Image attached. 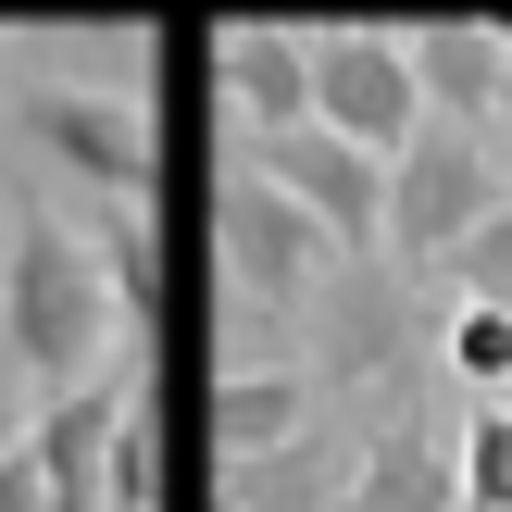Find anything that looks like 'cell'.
Instances as JSON below:
<instances>
[{
    "label": "cell",
    "instance_id": "1",
    "mask_svg": "<svg viewBox=\"0 0 512 512\" xmlns=\"http://www.w3.org/2000/svg\"><path fill=\"white\" fill-rule=\"evenodd\" d=\"M125 313H113V275H100V250L75 238V225L25 213L13 250H0V363L38 375L50 400L63 388H100V363H113Z\"/></svg>",
    "mask_w": 512,
    "mask_h": 512
},
{
    "label": "cell",
    "instance_id": "2",
    "mask_svg": "<svg viewBox=\"0 0 512 512\" xmlns=\"http://www.w3.org/2000/svg\"><path fill=\"white\" fill-rule=\"evenodd\" d=\"M213 263H225V338H275V325H313V300H325V275H338V250L313 238V225L288 213V200L263 188V175H225V200H213Z\"/></svg>",
    "mask_w": 512,
    "mask_h": 512
},
{
    "label": "cell",
    "instance_id": "3",
    "mask_svg": "<svg viewBox=\"0 0 512 512\" xmlns=\"http://www.w3.org/2000/svg\"><path fill=\"white\" fill-rule=\"evenodd\" d=\"M500 200H512V175H500V150L475 138V125H413V150L388 163V250H375V263L388 275H450V250H463Z\"/></svg>",
    "mask_w": 512,
    "mask_h": 512
},
{
    "label": "cell",
    "instance_id": "4",
    "mask_svg": "<svg viewBox=\"0 0 512 512\" xmlns=\"http://www.w3.org/2000/svg\"><path fill=\"white\" fill-rule=\"evenodd\" d=\"M313 388H338V400H388V413H425V325H413V300H400V275L388 263H338L325 275V300H313ZM375 413V425H388Z\"/></svg>",
    "mask_w": 512,
    "mask_h": 512
},
{
    "label": "cell",
    "instance_id": "5",
    "mask_svg": "<svg viewBox=\"0 0 512 512\" xmlns=\"http://www.w3.org/2000/svg\"><path fill=\"white\" fill-rule=\"evenodd\" d=\"M13 125H25V138H38L50 163L88 188V200H113V213H150V188H163V125H150L125 88H88V75H38V88L13 100Z\"/></svg>",
    "mask_w": 512,
    "mask_h": 512
},
{
    "label": "cell",
    "instance_id": "6",
    "mask_svg": "<svg viewBox=\"0 0 512 512\" xmlns=\"http://www.w3.org/2000/svg\"><path fill=\"white\" fill-rule=\"evenodd\" d=\"M238 163L263 175V188L288 200L338 263H375V250H388V163H375V150L325 138V125H288V138H250Z\"/></svg>",
    "mask_w": 512,
    "mask_h": 512
},
{
    "label": "cell",
    "instance_id": "7",
    "mask_svg": "<svg viewBox=\"0 0 512 512\" xmlns=\"http://www.w3.org/2000/svg\"><path fill=\"white\" fill-rule=\"evenodd\" d=\"M313 125L350 150H375V163H400L425 125V88H413V50L388 38V25H325L313 38Z\"/></svg>",
    "mask_w": 512,
    "mask_h": 512
},
{
    "label": "cell",
    "instance_id": "8",
    "mask_svg": "<svg viewBox=\"0 0 512 512\" xmlns=\"http://www.w3.org/2000/svg\"><path fill=\"white\" fill-rule=\"evenodd\" d=\"M200 63H213L238 138H288V125H313V38H300V25H225Z\"/></svg>",
    "mask_w": 512,
    "mask_h": 512
},
{
    "label": "cell",
    "instance_id": "9",
    "mask_svg": "<svg viewBox=\"0 0 512 512\" xmlns=\"http://www.w3.org/2000/svg\"><path fill=\"white\" fill-rule=\"evenodd\" d=\"M413 88H425V125H475L488 138L500 125V75H512V25H413Z\"/></svg>",
    "mask_w": 512,
    "mask_h": 512
},
{
    "label": "cell",
    "instance_id": "10",
    "mask_svg": "<svg viewBox=\"0 0 512 512\" xmlns=\"http://www.w3.org/2000/svg\"><path fill=\"white\" fill-rule=\"evenodd\" d=\"M125 413H138L125 388H63V400L38 413L25 463H38L50 512H100V475H113V438H125Z\"/></svg>",
    "mask_w": 512,
    "mask_h": 512
},
{
    "label": "cell",
    "instance_id": "11",
    "mask_svg": "<svg viewBox=\"0 0 512 512\" xmlns=\"http://www.w3.org/2000/svg\"><path fill=\"white\" fill-rule=\"evenodd\" d=\"M350 512H463V475H450V425L438 413H388L350 463Z\"/></svg>",
    "mask_w": 512,
    "mask_h": 512
},
{
    "label": "cell",
    "instance_id": "12",
    "mask_svg": "<svg viewBox=\"0 0 512 512\" xmlns=\"http://www.w3.org/2000/svg\"><path fill=\"white\" fill-rule=\"evenodd\" d=\"M313 375H300V363H225L213 375V400H200V413H213V450H225V463H263V450H288V438H313Z\"/></svg>",
    "mask_w": 512,
    "mask_h": 512
},
{
    "label": "cell",
    "instance_id": "13",
    "mask_svg": "<svg viewBox=\"0 0 512 512\" xmlns=\"http://www.w3.org/2000/svg\"><path fill=\"white\" fill-rule=\"evenodd\" d=\"M350 463H363V438L313 425L263 463H225V512H350Z\"/></svg>",
    "mask_w": 512,
    "mask_h": 512
},
{
    "label": "cell",
    "instance_id": "14",
    "mask_svg": "<svg viewBox=\"0 0 512 512\" xmlns=\"http://www.w3.org/2000/svg\"><path fill=\"white\" fill-rule=\"evenodd\" d=\"M450 475H463V512H512V400H475L463 413Z\"/></svg>",
    "mask_w": 512,
    "mask_h": 512
},
{
    "label": "cell",
    "instance_id": "15",
    "mask_svg": "<svg viewBox=\"0 0 512 512\" xmlns=\"http://www.w3.org/2000/svg\"><path fill=\"white\" fill-rule=\"evenodd\" d=\"M438 363L463 375L475 400H512V313H475V300H463V313L438 325Z\"/></svg>",
    "mask_w": 512,
    "mask_h": 512
},
{
    "label": "cell",
    "instance_id": "16",
    "mask_svg": "<svg viewBox=\"0 0 512 512\" xmlns=\"http://www.w3.org/2000/svg\"><path fill=\"white\" fill-rule=\"evenodd\" d=\"M450 288H463L475 313H512V200H500L488 225H475L463 250H450Z\"/></svg>",
    "mask_w": 512,
    "mask_h": 512
},
{
    "label": "cell",
    "instance_id": "17",
    "mask_svg": "<svg viewBox=\"0 0 512 512\" xmlns=\"http://www.w3.org/2000/svg\"><path fill=\"white\" fill-rule=\"evenodd\" d=\"M25 438H38V400H25V375L0 363V463H25Z\"/></svg>",
    "mask_w": 512,
    "mask_h": 512
},
{
    "label": "cell",
    "instance_id": "18",
    "mask_svg": "<svg viewBox=\"0 0 512 512\" xmlns=\"http://www.w3.org/2000/svg\"><path fill=\"white\" fill-rule=\"evenodd\" d=\"M0 512H50V488H38V463H0Z\"/></svg>",
    "mask_w": 512,
    "mask_h": 512
},
{
    "label": "cell",
    "instance_id": "19",
    "mask_svg": "<svg viewBox=\"0 0 512 512\" xmlns=\"http://www.w3.org/2000/svg\"><path fill=\"white\" fill-rule=\"evenodd\" d=\"M488 150H500V175H512V75H500V125H488Z\"/></svg>",
    "mask_w": 512,
    "mask_h": 512
}]
</instances>
